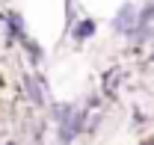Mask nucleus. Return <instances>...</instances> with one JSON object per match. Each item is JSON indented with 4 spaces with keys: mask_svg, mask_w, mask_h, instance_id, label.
Returning <instances> with one entry per match:
<instances>
[{
    "mask_svg": "<svg viewBox=\"0 0 154 145\" xmlns=\"http://www.w3.org/2000/svg\"><path fill=\"white\" fill-rule=\"evenodd\" d=\"M54 116H57V122H59V139L62 142H71L77 133L86 127V110H80V107L59 104L54 110Z\"/></svg>",
    "mask_w": 154,
    "mask_h": 145,
    "instance_id": "f257e3e1",
    "label": "nucleus"
},
{
    "mask_svg": "<svg viewBox=\"0 0 154 145\" xmlns=\"http://www.w3.org/2000/svg\"><path fill=\"white\" fill-rule=\"evenodd\" d=\"M134 27H136V6H134V3H125V6L116 12V18H113V30L128 36Z\"/></svg>",
    "mask_w": 154,
    "mask_h": 145,
    "instance_id": "f03ea898",
    "label": "nucleus"
},
{
    "mask_svg": "<svg viewBox=\"0 0 154 145\" xmlns=\"http://www.w3.org/2000/svg\"><path fill=\"white\" fill-rule=\"evenodd\" d=\"M24 92L33 101V107H45V80L42 77H24Z\"/></svg>",
    "mask_w": 154,
    "mask_h": 145,
    "instance_id": "7ed1b4c3",
    "label": "nucleus"
},
{
    "mask_svg": "<svg viewBox=\"0 0 154 145\" xmlns=\"http://www.w3.org/2000/svg\"><path fill=\"white\" fill-rule=\"evenodd\" d=\"M3 24H6V33H9V39L21 42V39L27 36V33H24V18H21L18 12H3Z\"/></svg>",
    "mask_w": 154,
    "mask_h": 145,
    "instance_id": "20e7f679",
    "label": "nucleus"
},
{
    "mask_svg": "<svg viewBox=\"0 0 154 145\" xmlns=\"http://www.w3.org/2000/svg\"><path fill=\"white\" fill-rule=\"evenodd\" d=\"M71 36H74L77 42H86V39H92V36H95V21H92V18L77 21V24H74V30H71Z\"/></svg>",
    "mask_w": 154,
    "mask_h": 145,
    "instance_id": "39448f33",
    "label": "nucleus"
},
{
    "mask_svg": "<svg viewBox=\"0 0 154 145\" xmlns=\"http://www.w3.org/2000/svg\"><path fill=\"white\" fill-rule=\"evenodd\" d=\"M154 21V0H148L142 6V12H136V24H151Z\"/></svg>",
    "mask_w": 154,
    "mask_h": 145,
    "instance_id": "423d86ee",
    "label": "nucleus"
},
{
    "mask_svg": "<svg viewBox=\"0 0 154 145\" xmlns=\"http://www.w3.org/2000/svg\"><path fill=\"white\" fill-rule=\"evenodd\" d=\"M148 59H151V62H154V54H151V56H148Z\"/></svg>",
    "mask_w": 154,
    "mask_h": 145,
    "instance_id": "0eeeda50",
    "label": "nucleus"
}]
</instances>
